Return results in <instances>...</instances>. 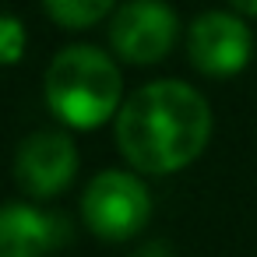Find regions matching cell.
<instances>
[{
  "label": "cell",
  "mask_w": 257,
  "mask_h": 257,
  "mask_svg": "<svg viewBox=\"0 0 257 257\" xmlns=\"http://www.w3.org/2000/svg\"><path fill=\"white\" fill-rule=\"evenodd\" d=\"M211 138V109L187 81H152L116 113L120 155L152 176L187 169Z\"/></svg>",
  "instance_id": "1"
},
{
  "label": "cell",
  "mask_w": 257,
  "mask_h": 257,
  "mask_svg": "<svg viewBox=\"0 0 257 257\" xmlns=\"http://www.w3.org/2000/svg\"><path fill=\"white\" fill-rule=\"evenodd\" d=\"M43 92H46L50 113L74 131L102 127L113 113L123 109L120 106V92H123L120 67L99 46L60 50L46 67Z\"/></svg>",
  "instance_id": "2"
},
{
  "label": "cell",
  "mask_w": 257,
  "mask_h": 257,
  "mask_svg": "<svg viewBox=\"0 0 257 257\" xmlns=\"http://www.w3.org/2000/svg\"><path fill=\"white\" fill-rule=\"evenodd\" d=\"M81 218L106 243L134 239L152 218V194L134 173L102 169L81 194Z\"/></svg>",
  "instance_id": "3"
},
{
  "label": "cell",
  "mask_w": 257,
  "mask_h": 257,
  "mask_svg": "<svg viewBox=\"0 0 257 257\" xmlns=\"http://www.w3.org/2000/svg\"><path fill=\"white\" fill-rule=\"evenodd\" d=\"M180 36V18L166 0H127L113 11L109 46L127 64H159Z\"/></svg>",
  "instance_id": "4"
},
{
  "label": "cell",
  "mask_w": 257,
  "mask_h": 257,
  "mask_svg": "<svg viewBox=\"0 0 257 257\" xmlns=\"http://www.w3.org/2000/svg\"><path fill=\"white\" fill-rule=\"evenodd\" d=\"M253 36L239 15L204 11L187 29V57L208 78H232L250 64Z\"/></svg>",
  "instance_id": "5"
},
{
  "label": "cell",
  "mask_w": 257,
  "mask_h": 257,
  "mask_svg": "<svg viewBox=\"0 0 257 257\" xmlns=\"http://www.w3.org/2000/svg\"><path fill=\"white\" fill-rule=\"evenodd\" d=\"M78 176V145L64 131H36L18 145L15 155V180L18 187L36 197H57L64 194Z\"/></svg>",
  "instance_id": "6"
},
{
  "label": "cell",
  "mask_w": 257,
  "mask_h": 257,
  "mask_svg": "<svg viewBox=\"0 0 257 257\" xmlns=\"http://www.w3.org/2000/svg\"><path fill=\"white\" fill-rule=\"evenodd\" d=\"M64 215L36 204H8L0 211V257H50L67 243Z\"/></svg>",
  "instance_id": "7"
},
{
  "label": "cell",
  "mask_w": 257,
  "mask_h": 257,
  "mask_svg": "<svg viewBox=\"0 0 257 257\" xmlns=\"http://www.w3.org/2000/svg\"><path fill=\"white\" fill-rule=\"evenodd\" d=\"M116 0H43L46 15L64 29H88L113 11Z\"/></svg>",
  "instance_id": "8"
},
{
  "label": "cell",
  "mask_w": 257,
  "mask_h": 257,
  "mask_svg": "<svg viewBox=\"0 0 257 257\" xmlns=\"http://www.w3.org/2000/svg\"><path fill=\"white\" fill-rule=\"evenodd\" d=\"M22 50H25V29L15 15H4L0 18V57H4V64H18Z\"/></svg>",
  "instance_id": "9"
},
{
  "label": "cell",
  "mask_w": 257,
  "mask_h": 257,
  "mask_svg": "<svg viewBox=\"0 0 257 257\" xmlns=\"http://www.w3.org/2000/svg\"><path fill=\"white\" fill-rule=\"evenodd\" d=\"M229 4H232L239 15H246V18H257V0H229Z\"/></svg>",
  "instance_id": "10"
}]
</instances>
